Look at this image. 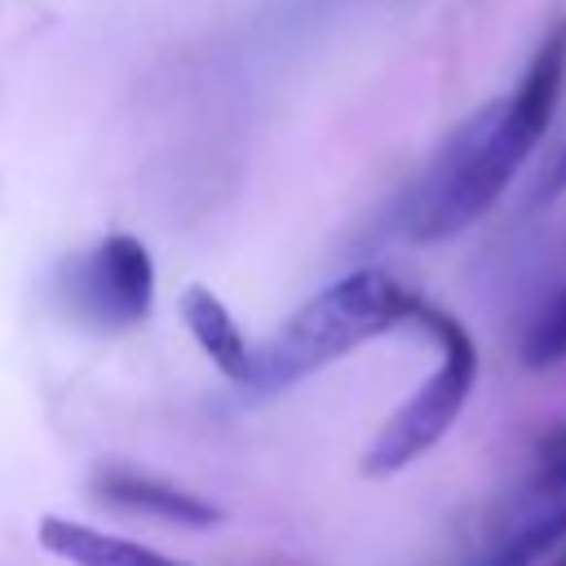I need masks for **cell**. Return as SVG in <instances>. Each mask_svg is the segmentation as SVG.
<instances>
[{"label":"cell","instance_id":"obj_1","mask_svg":"<svg viewBox=\"0 0 566 566\" xmlns=\"http://www.w3.org/2000/svg\"><path fill=\"white\" fill-rule=\"evenodd\" d=\"M562 80H566V22H557L544 35L517 88L473 111L438 150L407 212V234L416 243L451 239L495 208V199L509 190L517 168L539 146L557 111Z\"/></svg>","mask_w":566,"mask_h":566},{"label":"cell","instance_id":"obj_2","mask_svg":"<svg viewBox=\"0 0 566 566\" xmlns=\"http://www.w3.org/2000/svg\"><path fill=\"white\" fill-rule=\"evenodd\" d=\"M416 310H420V292L411 283H402L394 270L363 265L318 287L261 345H252V376L243 389L283 394L305 376L340 363L358 345L411 323Z\"/></svg>","mask_w":566,"mask_h":566},{"label":"cell","instance_id":"obj_3","mask_svg":"<svg viewBox=\"0 0 566 566\" xmlns=\"http://www.w3.org/2000/svg\"><path fill=\"white\" fill-rule=\"evenodd\" d=\"M416 327H424L438 340V367L420 380V389L380 424V433L371 438V447L363 451V473L367 478H394L407 464H416L429 447H438L451 424L460 420L473 385H478V345L469 336V327L420 301Z\"/></svg>","mask_w":566,"mask_h":566},{"label":"cell","instance_id":"obj_4","mask_svg":"<svg viewBox=\"0 0 566 566\" xmlns=\"http://www.w3.org/2000/svg\"><path fill=\"white\" fill-rule=\"evenodd\" d=\"M66 314L93 332H128L155 310V261L137 234H106L57 279Z\"/></svg>","mask_w":566,"mask_h":566},{"label":"cell","instance_id":"obj_5","mask_svg":"<svg viewBox=\"0 0 566 566\" xmlns=\"http://www.w3.org/2000/svg\"><path fill=\"white\" fill-rule=\"evenodd\" d=\"M93 491H97V500H106L115 509H128V513H142V517H155V522H172V526H186V531H203V526L226 522V513L208 495L172 486V482L137 473V469H124V464L97 469Z\"/></svg>","mask_w":566,"mask_h":566},{"label":"cell","instance_id":"obj_6","mask_svg":"<svg viewBox=\"0 0 566 566\" xmlns=\"http://www.w3.org/2000/svg\"><path fill=\"white\" fill-rule=\"evenodd\" d=\"M35 539H40L44 553H53L66 566H195V562H177V557H168L150 544L97 531L88 522L62 517V513H44L35 522Z\"/></svg>","mask_w":566,"mask_h":566},{"label":"cell","instance_id":"obj_7","mask_svg":"<svg viewBox=\"0 0 566 566\" xmlns=\"http://www.w3.org/2000/svg\"><path fill=\"white\" fill-rule=\"evenodd\" d=\"M181 323H186V332L195 336V345L208 354V363L230 380V385H248V376H252V340L243 336V327H239V318L230 314V305L212 292V287H203V283H190L186 292H181Z\"/></svg>","mask_w":566,"mask_h":566},{"label":"cell","instance_id":"obj_8","mask_svg":"<svg viewBox=\"0 0 566 566\" xmlns=\"http://www.w3.org/2000/svg\"><path fill=\"white\" fill-rule=\"evenodd\" d=\"M566 535V500L548 504L544 513H535L531 522H522L517 531H509L500 539V548L482 562V566H531L539 553H548L557 539Z\"/></svg>","mask_w":566,"mask_h":566},{"label":"cell","instance_id":"obj_9","mask_svg":"<svg viewBox=\"0 0 566 566\" xmlns=\"http://www.w3.org/2000/svg\"><path fill=\"white\" fill-rule=\"evenodd\" d=\"M522 363L535 367V371L566 363V287L535 314V323L522 340Z\"/></svg>","mask_w":566,"mask_h":566},{"label":"cell","instance_id":"obj_10","mask_svg":"<svg viewBox=\"0 0 566 566\" xmlns=\"http://www.w3.org/2000/svg\"><path fill=\"white\" fill-rule=\"evenodd\" d=\"M535 491H548V495H566V429L544 447L539 455V469H535Z\"/></svg>","mask_w":566,"mask_h":566},{"label":"cell","instance_id":"obj_11","mask_svg":"<svg viewBox=\"0 0 566 566\" xmlns=\"http://www.w3.org/2000/svg\"><path fill=\"white\" fill-rule=\"evenodd\" d=\"M566 190V146L557 150V159L544 168V177H539V186H535V203H544V199H557Z\"/></svg>","mask_w":566,"mask_h":566},{"label":"cell","instance_id":"obj_12","mask_svg":"<svg viewBox=\"0 0 566 566\" xmlns=\"http://www.w3.org/2000/svg\"><path fill=\"white\" fill-rule=\"evenodd\" d=\"M562 566H566V562H562Z\"/></svg>","mask_w":566,"mask_h":566}]
</instances>
